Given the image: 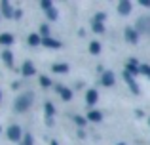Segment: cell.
Returning a JSON list of instances; mask_svg holds the SVG:
<instances>
[{
	"label": "cell",
	"mask_w": 150,
	"mask_h": 145,
	"mask_svg": "<svg viewBox=\"0 0 150 145\" xmlns=\"http://www.w3.org/2000/svg\"><path fill=\"white\" fill-rule=\"evenodd\" d=\"M33 99H34V96L30 92H27V94H21V96H17V99L13 101V107H15V111L17 113H25L27 109L33 105Z\"/></svg>",
	"instance_id": "1"
},
{
	"label": "cell",
	"mask_w": 150,
	"mask_h": 145,
	"mask_svg": "<svg viewBox=\"0 0 150 145\" xmlns=\"http://www.w3.org/2000/svg\"><path fill=\"white\" fill-rule=\"evenodd\" d=\"M6 136H8V139H10V141L17 143V141H21V139H23V136H25V134L21 132V128H19L17 124H11V126L8 128Z\"/></svg>",
	"instance_id": "2"
},
{
	"label": "cell",
	"mask_w": 150,
	"mask_h": 145,
	"mask_svg": "<svg viewBox=\"0 0 150 145\" xmlns=\"http://www.w3.org/2000/svg\"><path fill=\"white\" fill-rule=\"evenodd\" d=\"M124 34H125V40H127L129 44H137V42H139V31L133 29V27H127V29L124 31Z\"/></svg>",
	"instance_id": "3"
},
{
	"label": "cell",
	"mask_w": 150,
	"mask_h": 145,
	"mask_svg": "<svg viewBox=\"0 0 150 145\" xmlns=\"http://www.w3.org/2000/svg\"><path fill=\"white\" fill-rule=\"evenodd\" d=\"M125 71L131 74V76L141 74V65H139V61H137L135 57H131V59H129V63H127V67H125Z\"/></svg>",
	"instance_id": "4"
},
{
	"label": "cell",
	"mask_w": 150,
	"mask_h": 145,
	"mask_svg": "<svg viewBox=\"0 0 150 145\" xmlns=\"http://www.w3.org/2000/svg\"><path fill=\"white\" fill-rule=\"evenodd\" d=\"M124 80L125 82H127V86H129V90H131V92L133 94H135V96H137V94H139L141 92V90H139V86H137V82H135V78H133L131 76V74H129L127 71H124Z\"/></svg>",
	"instance_id": "5"
},
{
	"label": "cell",
	"mask_w": 150,
	"mask_h": 145,
	"mask_svg": "<svg viewBox=\"0 0 150 145\" xmlns=\"http://www.w3.org/2000/svg\"><path fill=\"white\" fill-rule=\"evenodd\" d=\"M114 82H116V76H114V73L112 71H105L103 73V76H101V84L103 86H114Z\"/></svg>",
	"instance_id": "6"
},
{
	"label": "cell",
	"mask_w": 150,
	"mask_h": 145,
	"mask_svg": "<svg viewBox=\"0 0 150 145\" xmlns=\"http://www.w3.org/2000/svg\"><path fill=\"white\" fill-rule=\"evenodd\" d=\"M97 99H99V94H97V90H95V88L88 90V94H86V103H88L89 107H93V105L97 103Z\"/></svg>",
	"instance_id": "7"
},
{
	"label": "cell",
	"mask_w": 150,
	"mask_h": 145,
	"mask_svg": "<svg viewBox=\"0 0 150 145\" xmlns=\"http://www.w3.org/2000/svg\"><path fill=\"white\" fill-rule=\"evenodd\" d=\"M131 8H133V4L129 2V0H122V2H118V11H120L122 15H129V14H131Z\"/></svg>",
	"instance_id": "8"
},
{
	"label": "cell",
	"mask_w": 150,
	"mask_h": 145,
	"mask_svg": "<svg viewBox=\"0 0 150 145\" xmlns=\"http://www.w3.org/2000/svg\"><path fill=\"white\" fill-rule=\"evenodd\" d=\"M21 73H23V76H33V74H36V69H34L33 61H25L23 67H21Z\"/></svg>",
	"instance_id": "9"
},
{
	"label": "cell",
	"mask_w": 150,
	"mask_h": 145,
	"mask_svg": "<svg viewBox=\"0 0 150 145\" xmlns=\"http://www.w3.org/2000/svg\"><path fill=\"white\" fill-rule=\"evenodd\" d=\"M57 94L61 96L63 101H70V99H72V90L65 88V86H57Z\"/></svg>",
	"instance_id": "10"
},
{
	"label": "cell",
	"mask_w": 150,
	"mask_h": 145,
	"mask_svg": "<svg viewBox=\"0 0 150 145\" xmlns=\"http://www.w3.org/2000/svg\"><path fill=\"white\" fill-rule=\"evenodd\" d=\"M42 44L46 46V48H51V50H59L61 48V42L59 40H55V38H42Z\"/></svg>",
	"instance_id": "11"
},
{
	"label": "cell",
	"mask_w": 150,
	"mask_h": 145,
	"mask_svg": "<svg viewBox=\"0 0 150 145\" xmlns=\"http://www.w3.org/2000/svg\"><path fill=\"white\" fill-rule=\"evenodd\" d=\"M2 15L4 17H13V14H15V10L13 8H11V4L10 2H2Z\"/></svg>",
	"instance_id": "12"
},
{
	"label": "cell",
	"mask_w": 150,
	"mask_h": 145,
	"mask_svg": "<svg viewBox=\"0 0 150 145\" xmlns=\"http://www.w3.org/2000/svg\"><path fill=\"white\" fill-rule=\"evenodd\" d=\"M88 120H91V122H101V120H103V113L101 111H95V109H89Z\"/></svg>",
	"instance_id": "13"
},
{
	"label": "cell",
	"mask_w": 150,
	"mask_h": 145,
	"mask_svg": "<svg viewBox=\"0 0 150 145\" xmlns=\"http://www.w3.org/2000/svg\"><path fill=\"white\" fill-rule=\"evenodd\" d=\"M44 113H46V120H51V116L55 115V107L51 101H46L44 103Z\"/></svg>",
	"instance_id": "14"
},
{
	"label": "cell",
	"mask_w": 150,
	"mask_h": 145,
	"mask_svg": "<svg viewBox=\"0 0 150 145\" xmlns=\"http://www.w3.org/2000/svg\"><path fill=\"white\" fill-rule=\"evenodd\" d=\"M2 59H4V63H6L8 67H13V54H11L10 50H4L2 52Z\"/></svg>",
	"instance_id": "15"
},
{
	"label": "cell",
	"mask_w": 150,
	"mask_h": 145,
	"mask_svg": "<svg viewBox=\"0 0 150 145\" xmlns=\"http://www.w3.org/2000/svg\"><path fill=\"white\" fill-rule=\"evenodd\" d=\"M0 44H4V46L13 44V34H10V33H0Z\"/></svg>",
	"instance_id": "16"
},
{
	"label": "cell",
	"mask_w": 150,
	"mask_h": 145,
	"mask_svg": "<svg viewBox=\"0 0 150 145\" xmlns=\"http://www.w3.org/2000/svg\"><path fill=\"white\" fill-rule=\"evenodd\" d=\"M29 44L30 46H40L42 44V36H40V34H36V33L29 34Z\"/></svg>",
	"instance_id": "17"
},
{
	"label": "cell",
	"mask_w": 150,
	"mask_h": 145,
	"mask_svg": "<svg viewBox=\"0 0 150 145\" xmlns=\"http://www.w3.org/2000/svg\"><path fill=\"white\" fill-rule=\"evenodd\" d=\"M53 73H69V65L67 63H55L53 65Z\"/></svg>",
	"instance_id": "18"
},
{
	"label": "cell",
	"mask_w": 150,
	"mask_h": 145,
	"mask_svg": "<svg viewBox=\"0 0 150 145\" xmlns=\"http://www.w3.org/2000/svg\"><path fill=\"white\" fill-rule=\"evenodd\" d=\"M89 52L93 54V56H97V54L101 52V42H97V40H93L91 44H89Z\"/></svg>",
	"instance_id": "19"
},
{
	"label": "cell",
	"mask_w": 150,
	"mask_h": 145,
	"mask_svg": "<svg viewBox=\"0 0 150 145\" xmlns=\"http://www.w3.org/2000/svg\"><path fill=\"white\" fill-rule=\"evenodd\" d=\"M40 34L42 38H50V27H48V23H44V25H40Z\"/></svg>",
	"instance_id": "20"
},
{
	"label": "cell",
	"mask_w": 150,
	"mask_h": 145,
	"mask_svg": "<svg viewBox=\"0 0 150 145\" xmlns=\"http://www.w3.org/2000/svg\"><path fill=\"white\" fill-rule=\"evenodd\" d=\"M40 6H42V10H44V11H50L51 8H53V2H50V0H42Z\"/></svg>",
	"instance_id": "21"
},
{
	"label": "cell",
	"mask_w": 150,
	"mask_h": 145,
	"mask_svg": "<svg viewBox=\"0 0 150 145\" xmlns=\"http://www.w3.org/2000/svg\"><path fill=\"white\" fill-rule=\"evenodd\" d=\"M105 19H106V14H105V11H99V14L93 17V21H95V23H103Z\"/></svg>",
	"instance_id": "22"
},
{
	"label": "cell",
	"mask_w": 150,
	"mask_h": 145,
	"mask_svg": "<svg viewBox=\"0 0 150 145\" xmlns=\"http://www.w3.org/2000/svg\"><path fill=\"white\" fill-rule=\"evenodd\" d=\"M40 86H42V88H50V86H51V80H50L48 76H40Z\"/></svg>",
	"instance_id": "23"
},
{
	"label": "cell",
	"mask_w": 150,
	"mask_h": 145,
	"mask_svg": "<svg viewBox=\"0 0 150 145\" xmlns=\"http://www.w3.org/2000/svg\"><path fill=\"white\" fill-rule=\"evenodd\" d=\"M74 122H76L80 128H84L86 122H88V119H84V116H74Z\"/></svg>",
	"instance_id": "24"
},
{
	"label": "cell",
	"mask_w": 150,
	"mask_h": 145,
	"mask_svg": "<svg viewBox=\"0 0 150 145\" xmlns=\"http://www.w3.org/2000/svg\"><path fill=\"white\" fill-rule=\"evenodd\" d=\"M93 31H95V33H105V25H103V23H95L93 21Z\"/></svg>",
	"instance_id": "25"
},
{
	"label": "cell",
	"mask_w": 150,
	"mask_h": 145,
	"mask_svg": "<svg viewBox=\"0 0 150 145\" xmlns=\"http://www.w3.org/2000/svg\"><path fill=\"white\" fill-rule=\"evenodd\" d=\"M46 15H48L51 21H55V19H57V10H55V8H51L50 11H46Z\"/></svg>",
	"instance_id": "26"
},
{
	"label": "cell",
	"mask_w": 150,
	"mask_h": 145,
	"mask_svg": "<svg viewBox=\"0 0 150 145\" xmlns=\"http://www.w3.org/2000/svg\"><path fill=\"white\" fill-rule=\"evenodd\" d=\"M23 145H33V134H25L23 136Z\"/></svg>",
	"instance_id": "27"
},
{
	"label": "cell",
	"mask_w": 150,
	"mask_h": 145,
	"mask_svg": "<svg viewBox=\"0 0 150 145\" xmlns=\"http://www.w3.org/2000/svg\"><path fill=\"white\" fill-rule=\"evenodd\" d=\"M141 74H146L150 78V65H141Z\"/></svg>",
	"instance_id": "28"
},
{
	"label": "cell",
	"mask_w": 150,
	"mask_h": 145,
	"mask_svg": "<svg viewBox=\"0 0 150 145\" xmlns=\"http://www.w3.org/2000/svg\"><path fill=\"white\" fill-rule=\"evenodd\" d=\"M21 15H23V11H21V10H15V14H13V17H15V19H21Z\"/></svg>",
	"instance_id": "29"
},
{
	"label": "cell",
	"mask_w": 150,
	"mask_h": 145,
	"mask_svg": "<svg viewBox=\"0 0 150 145\" xmlns=\"http://www.w3.org/2000/svg\"><path fill=\"white\" fill-rule=\"evenodd\" d=\"M141 6H144V8H150V0H141Z\"/></svg>",
	"instance_id": "30"
},
{
	"label": "cell",
	"mask_w": 150,
	"mask_h": 145,
	"mask_svg": "<svg viewBox=\"0 0 150 145\" xmlns=\"http://www.w3.org/2000/svg\"><path fill=\"white\" fill-rule=\"evenodd\" d=\"M51 145H59V143H57V141H51Z\"/></svg>",
	"instance_id": "31"
},
{
	"label": "cell",
	"mask_w": 150,
	"mask_h": 145,
	"mask_svg": "<svg viewBox=\"0 0 150 145\" xmlns=\"http://www.w3.org/2000/svg\"><path fill=\"white\" fill-rule=\"evenodd\" d=\"M0 101H2V94H0Z\"/></svg>",
	"instance_id": "32"
},
{
	"label": "cell",
	"mask_w": 150,
	"mask_h": 145,
	"mask_svg": "<svg viewBox=\"0 0 150 145\" xmlns=\"http://www.w3.org/2000/svg\"><path fill=\"white\" fill-rule=\"evenodd\" d=\"M118 145H125V143H118Z\"/></svg>",
	"instance_id": "33"
}]
</instances>
